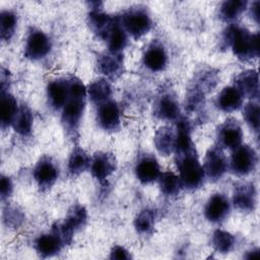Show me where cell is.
Instances as JSON below:
<instances>
[{
  "mask_svg": "<svg viewBox=\"0 0 260 260\" xmlns=\"http://www.w3.org/2000/svg\"><path fill=\"white\" fill-rule=\"evenodd\" d=\"M119 19L128 36L134 39H139L146 35L152 26L148 10L140 5L129 7L119 16Z\"/></svg>",
  "mask_w": 260,
  "mask_h": 260,
  "instance_id": "cell-4",
  "label": "cell"
},
{
  "mask_svg": "<svg viewBox=\"0 0 260 260\" xmlns=\"http://www.w3.org/2000/svg\"><path fill=\"white\" fill-rule=\"evenodd\" d=\"M259 1H255L250 8V15L257 23L259 22Z\"/></svg>",
  "mask_w": 260,
  "mask_h": 260,
  "instance_id": "cell-39",
  "label": "cell"
},
{
  "mask_svg": "<svg viewBox=\"0 0 260 260\" xmlns=\"http://www.w3.org/2000/svg\"><path fill=\"white\" fill-rule=\"evenodd\" d=\"M90 164L91 157L88 153L79 146L74 147L70 152L67 161L68 174L72 177L79 176L90 168Z\"/></svg>",
  "mask_w": 260,
  "mask_h": 260,
  "instance_id": "cell-25",
  "label": "cell"
},
{
  "mask_svg": "<svg viewBox=\"0 0 260 260\" xmlns=\"http://www.w3.org/2000/svg\"><path fill=\"white\" fill-rule=\"evenodd\" d=\"M157 182H158L160 192L168 197H173L178 195L183 189L179 176H177L175 173L171 171L160 173L157 179Z\"/></svg>",
  "mask_w": 260,
  "mask_h": 260,
  "instance_id": "cell-30",
  "label": "cell"
},
{
  "mask_svg": "<svg viewBox=\"0 0 260 260\" xmlns=\"http://www.w3.org/2000/svg\"><path fill=\"white\" fill-rule=\"evenodd\" d=\"M234 86L244 98L256 101L259 96L258 72L254 69H247L239 73L234 81Z\"/></svg>",
  "mask_w": 260,
  "mask_h": 260,
  "instance_id": "cell-20",
  "label": "cell"
},
{
  "mask_svg": "<svg viewBox=\"0 0 260 260\" xmlns=\"http://www.w3.org/2000/svg\"><path fill=\"white\" fill-rule=\"evenodd\" d=\"M233 204L242 212L253 211L257 204V191L254 184L241 182L235 185Z\"/></svg>",
  "mask_w": 260,
  "mask_h": 260,
  "instance_id": "cell-17",
  "label": "cell"
},
{
  "mask_svg": "<svg viewBox=\"0 0 260 260\" xmlns=\"http://www.w3.org/2000/svg\"><path fill=\"white\" fill-rule=\"evenodd\" d=\"M244 96L241 92L234 86H225L216 96L215 105L216 107L224 112L232 113L239 110L243 106Z\"/></svg>",
  "mask_w": 260,
  "mask_h": 260,
  "instance_id": "cell-22",
  "label": "cell"
},
{
  "mask_svg": "<svg viewBox=\"0 0 260 260\" xmlns=\"http://www.w3.org/2000/svg\"><path fill=\"white\" fill-rule=\"evenodd\" d=\"M0 105H1L0 123H1V128L4 130L12 125V122L18 111L19 105L17 104L16 99L8 91L1 92Z\"/></svg>",
  "mask_w": 260,
  "mask_h": 260,
  "instance_id": "cell-27",
  "label": "cell"
},
{
  "mask_svg": "<svg viewBox=\"0 0 260 260\" xmlns=\"http://www.w3.org/2000/svg\"><path fill=\"white\" fill-rule=\"evenodd\" d=\"M203 170L205 177L210 181L220 180L229 170V159L224 151L217 144L210 146L204 156Z\"/></svg>",
  "mask_w": 260,
  "mask_h": 260,
  "instance_id": "cell-6",
  "label": "cell"
},
{
  "mask_svg": "<svg viewBox=\"0 0 260 260\" xmlns=\"http://www.w3.org/2000/svg\"><path fill=\"white\" fill-rule=\"evenodd\" d=\"M243 140V130L239 121L229 118L223 121L216 129L217 145L222 149H235Z\"/></svg>",
  "mask_w": 260,
  "mask_h": 260,
  "instance_id": "cell-10",
  "label": "cell"
},
{
  "mask_svg": "<svg viewBox=\"0 0 260 260\" xmlns=\"http://www.w3.org/2000/svg\"><path fill=\"white\" fill-rule=\"evenodd\" d=\"M204 216L212 223L224 221L231 212V202L222 193L212 194L205 203Z\"/></svg>",
  "mask_w": 260,
  "mask_h": 260,
  "instance_id": "cell-15",
  "label": "cell"
},
{
  "mask_svg": "<svg viewBox=\"0 0 260 260\" xmlns=\"http://www.w3.org/2000/svg\"><path fill=\"white\" fill-rule=\"evenodd\" d=\"M115 16H112L106 13L103 10L102 2H90L89 3V11L87 14V22L92 30V32L98 36L100 39H106L113 22Z\"/></svg>",
  "mask_w": 260,
  "mask_h": 260,
  "instance_id": "cell-11",
  "label": "cell"
},
{
  "mask_svg": "<svg viewBox=\"0 0 260 260\" xmlns=\"http://www.w3.org/2000/svg\"><path fill=\"white\" fill-rule=\"evenodd\" d=\"M134 173L141 184H151L157 181L160 175V166L156 157L150 153L140 155L135 164Z\"/></svg>",
  "mask_w": 260,
  "mask_h": 260,
  "instance_id": "cell-16",
  "label": "cell"
},
{
  "mask_svg": "<svg viewBox=\"0 0 260 260\" xmlns=\"http://www.w3.org/2000/svg\"><path fill=\"white\" fill-rule=\"evenodd\" d=\"M59 167L49 155H43L35 165L32 177L41 190H48L54 186L59 178Z\"/></svg>",
  "mask_w": 260,
  "mask_h": 260,
  "instance_id": "cell-9",
  "label": "cell"
},
{
  "mask_svg": "<svg viewBox=\"0 0 260 260\" xmlns=\"http://www.w3.org/2000/svg\"><path fill=\"white\" fill-rule=\"evenodd\" d=\"M52 49V42L43 30L31 27L24 45V56L32 61H39L48 56Z\"/></svg>",
  "mask_w": 260,
  "mask_h": 260,
  "instance_id": "cell-8",
  "label": "cell"
},
{
  "mask_svg": "<svg viewBox=\"0 0 260 260\" xmlns=\"http://www.w3.org/2000/svg\"><path fill=\"white\" fill-rule=\"evenodd\" d=\"M246 258L248 259H251V258H257L259 257V249L258 248H255V249H252L248 252V254L245 256Z\"/></svg>",
  "mask_w": 260,
  "mask_h": 260,
  "instance_id": "cell-40",
  "label": "cell"
},
{
  "mask_svg": "<svg viewBox=\"0 0 260 260\" xmlns=\"http://www.w3.org/2000/svg\"><path fill=\"white\" fill-rule=\"evenodd\" d=\"M24 219V214L21 209L14 205H7L3 209V221L4 223L13 229H17L21 225Z\"/></svg>",
  "mask_w": 260,
  "mask_h": 260,
  "instance_id": "cell-36",
  "label": "cell"
},
{
  "mask_svg": "<svg viewBox=\"0 0 260 260\" xmlns=\"http://www.w3.org/2000/svg\"><path fill=\"white\" fill-rule=\"evenodd\" d=\"M259 34H252L236 23L229 24L222 32L221 47L231 48L234 55L242 61H249L259 55Z\"/></svg>",
  "mask_w": 260,
  "mask_h": 260,
  "instance_id": "cell-3",
  "label": "cell"
},
{
  "mask_svg": "<svg viewBox=\"0 0 260 260\" xmlns=\"http://www.w3.org/2000/svg\"><path fill=\"white\" fill-rule=\"evenodd\" d=\"M105 41L107 42L108 50L116 53H122V51L128 45V34L121 24L119 16H115L114 22Z\"/></svg>",
  "mask_w": 260,
  "mask_h": 260,
  "instance_id": "cell-24",
  "label": "cell"
},
{
  "mask_svg": "<svg viewBox=\"0 0 260 260\" xmlns=\"http://www.w3.org/2000/svg\"><path fill=\"white\" fill-rule=\"evenodd\" d=\"M258 156L255 149L248 144H240L233 149L229 160V169L239 177L247 176L252 173L257 166Z\"/></svg>",
  "mask_w": 260,
  "mask_h": 260,
  "instance_id": "cell-5",
  "label": "cell"
},
{
  "mask_svg": "<svg viewBox=\"0 0 260 260\" xmlns=\"http://www.w3.org/2000/svg\"><path fill=\"white\" fill-rule=\"evenodd\" d=\"M87 218L88 213L86 208L81 204H74L70 207L62 222L71 233L75 234L86 224Z\"/></svg>",
  "mask_w": 260,
  "mask_h": 260,
  "instance_id": "cell-28",
  "label": "cell"
},
{
  "mask_svg": "<svg viewBox=\"0 0 260 260\" xmlns=\"http://www.w3.org/2000/svg\"><path fill=\"white\" fill-rule=\"evenodd\" d=\"M69 98L61 110V123L67 135L74 137L78 133L80 122L85 109L87 90L82 80L69 76Z\"/></svg>",
  "mask_w": 260,
  "mask_h": 260,
  "instance_id": "cell-2",
  "label": "cell"
},
{
  "mask_svg": "<svg viewBox=\"0 0 260 260\" xmlns=\"http://www.w3.org/2000/svg\"><path fill=\"white\" fill-rule=\"evenodd\" d=\"M13 191V184L11 179L8 176L2 175L1 181H0V194H1V199L5 200L7 199Z\"/></svg>",
  "mask_w": 260,
  "mask_h": 260,
  "instance_id": "cell-37",
  "label": "cell"
},
{
  "mask_svg": "<svg viewBox=\"0 0 260 260\" xmlns=\"http://www.w3.org/2000/svg\"><path fill=\"white\" fill-rule=\"evenodd\" d=\"M110 258L111 259H117V260H128L131 258L130 252L120 245H115L110 252Z\"/></svg>",
  "mask_w": 260,
  "mask_h": 260,
  "instance_id": "cell-38",
  "label": "cell"
},
{
  "mask_svg": "<svg viewBox=\"0 0 260 260\" xmlns=\"http://www.w3.org/2000/svg\"><path fill=\"white\" fill-rule=\"evenodd\" d=\"M91 176L100 183H105L117 170V159L112 152L99 151L91 157Z\"/></svg>",
  "mask_w": 260,
  "mask_h": 260,
  "instance_id": "cell-14",
  "label": "cell"
},
{
  "mask_svg": "<svg viewBox=\"0 0 260 260\" xmlns=\"http://www.w3.org/2000/svg\"><path fill=\"white\" fill-rule=\"evenodd\" d=\"M96 67L108 80H116L124 73V58L122 53L105 51L96 59Z\"/></svg>",
  "mask_w": 260,
  "mask_h": 260,
  "instance_id": "cell-12",
  "label": "cell"
},
{
  "mask_svg": "<svg viewBox=\"0 0 260 260\" xmlns=\"http://www.w3.org/2000/svg\"><path fill=\"white\" fill-rule=\"evenodd\" d=\"M155 218L156 214L153 209L144 208L141 211H139L135 216L133 222L136 232L143 236L150 235L154 230Z\"/></svg>",
  "mask_w": 260,
  "mask_h": 260,
  "instance_id": "cell-32",
  "label": "cell"
},
{
  "mask_svg": "<svg viewBox=\"0 0 260 260\" xmlns=\"http://www.w3.org/2000/svg\"><path fill=\"white\" fill-rule=\"evenodd\" d=\"M34 247L41 257L47 258L58 254L65 246L56 233L51 230L50 233L39 236L35 241Z\"/></svg>",
  "mask_w": 260,
  "mask_h": 260,
  "instance_id": "cell-21",
  "label": "cell"
},
{
  "mask_svg": "<svg viewBox=\"0 0 260 260\" xmlns=\"http://www.w3.org/2000/svg\"><path fill=\"white\" fill-rule=\"evenodd\" d=\"M235 245L236 239L231 233L220 229H217L213 232L211 236V246L216 252L220 254L230 253L234 249Z\"/></svg>",
  "mask_w": 260,
  "mask_h": 260,
  "instance_id": "cell-33",
  "label": "cell"
},
{
  "mask_svg": "<svg viewBox=\"0 0 260 260\" xmlns=\"http://www.w3.org/2000/svg\"><path fill=\"white\" fill-rule=\"evenodd\" d=\"M248 2L244 0L224 1L219 6L218 15L225 22H233L247 9Z\"/></svg>",
  "mask_w": 260,
  "mask_h": 260,
  "instance_id": "cell-31",
  "label": "cell"
},
{
  "mask_svg": "<svg viewBox=\"0 0 260 260\" xmlns=\"http://www.w3.org/2000/svg\"><path fill=\"white\" fill-rule=\"evenodd\" d=\"M168 60L167 49L158 41L151 42L142 56L143 65L151 72L162 71L168 65Z\"/></svg>",
  "mask_w": 260,
  "mask_h": 260,
  "instance_id": "cell-19",
  "label": "cell"
},
{
  "mask_svg": "<svg viewBox=\"0 0 260 260\" xmlns=\"http://www.w3.org/2000/svg\"><path fill=\"white\" fill-rule=\"evenodd\" d=\"M177 139V131L171 126L159 127L153 137V143L156 150L164 156L174 153Z\"/></svg>",
  "mask_w": 260,
  "mask_h": 260,
  "instance_id": "cell-23",
  "label": "cell"
},
{
  "mask_svg": "<svg viewBox=\"0 0 260 260\" xmlns=\"http://www.w3.org/2000/svg\"><path fill=\"white\" fill-rule=\"evenodd\" d=\"M259 115H260L259 104L256 101H251L244 106L243 118H244L246 124L255 133H258V131H259V125H260Z\"/></svg>",
  "mask_w": 260,
  "mask_h": 260,
  "instance_id": "cell-35",
  "label": "cell"
},
{
  "mask_svg": "<svg viewBox=\"0 0 260 260\" xmlns=\"http://www.w3.org/2000/svg\"><path fill=\"white\" fill-rule=\"evenodd\" d=\"M46 93L49 107L55 111L62 110L69 98L68 77H58L50 80Z\"/></svg>",
  "mask_w": 260,
  "mask_h": 260,
  "instance_id": "cell-18",
  "label": "cell"
},
{
  "mask_svg": "<svg viewBox=\"0 0 260 260\" xmlns=\"http://www.w3.org/2000/svg\"><path fill=\"white\" fill-rule=\"evenodd\" d=\"M86 90L88 99L95 106L111 100V95L113 93L112 85L107 78H99L93 80L86 87Z\"/></svg>",
  "mask_w": 260,
  "mask_h": 260,
  "instance_id": "cell-26",
  "label": "cell"
},
{
  "mask_svg": "<svg viewBox=\"0 0 260 260\" xmlns=\"http://www.w3.org/2000/svg\"><path fill=\"white\" fill-rule=\"evenodd\" d=\"M153 114L167 122H177L181 117L180 103L172 89H164L159 92L153 105Z\"/></svg>",
  "mask_w": 260,
  "mask_h": 260,
  "instance_id": "cell-7",
  "label": "cell"
},
{
  "mask_svg": "<svg viewBox=\"0 0 260 260\" xmlns=\"http://www.w3.org/2000/svg\"><path fill=\"white\" fill-rule=\"evenodd\" d=\"M95 118L98 125L103 130L117 131L121 126V109L115 101L109 100L98 106Z\"/></svg>",
  "mask_w": 260,
  "mask_h": 260,
  "instance_id": "cell-13",
  "label": "cell"
},
{
  "mask_svg": "<svg viewBox=\"0 0 260 260\" xmlns=\"http://www.w3.org/2000/svg\"><path fill=\"white\" fill-rule=\"evenodd\" d=\"M176 123L175 164L179 171V178L183 188L193 191L203 185L206 177L203 167L199 161L195 144L191 138L190 122L187 118L181 116Z\"/></svg>",
  "mask_w": 260,
  "mask_h": 260,
  "instance_id": "cell-1",
  "label": "cell"
},
{
  "mask_svg": "<svg viewBox=\"0 0 260 260\" xmlns=\"http://www.w3.org/2000/svg\"><path fill=\"white\" fill-rule=\"evenodd\" d=\"M17 25V15L11 10L0 12V37L3 42H8L13 37Z\"/></svg>",
  "mask_w": 260,
  "mask_h": 260,
  "instance_id": "cell-34",
  "label": "cell"
},
{
  "mask_svg": "<svg viewBox=\"0 0 260 260\" xmlns=\"http://www.w3.org/2000/svg\"><path fill=\"white\" fill-rule=\"evenodd\" d=\"M32 123L34 116L30 109L25 105H19L18 111L11 125L13 130L21 136H28L32 130Z\"/></svg>",
  "mask_w": 260,
  "mask_h": 260,
  "instance_id": "cell-29",
  "label": "cell"
}]
</instances>
